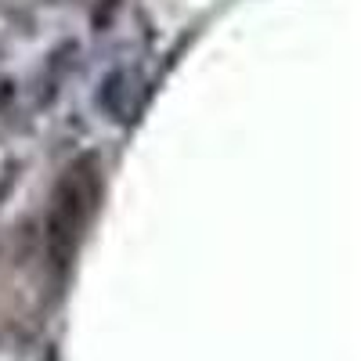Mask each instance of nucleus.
<instances>
[{"label":"nucleus","instance_id":"f03ea898","mask_svg":"<svg viewBox=\"0 0 361 361\" xmlns=\"http://www.w3.org/2000/svg\"><path fill=\"white\" fill-rule=\"evenodd\" d=\"M137 76L130 69H116L105 76L102 90H98V105L116 119V123H127V119H134L137 112Z\"/></svg>","mask_w":361,"mask_h":361},{"label":"nucleus","instance_id":"f257e3e1","mask_svg":"<svg viewBox=\"0 0 361 361\" xmlns=\"http://www.w3.org/2000/svg\"><path fill=\"white\" fill-rule=\"evenodd\" d=\"M98 202H102V170H98L94 156H83L54 185L51 209H47L44 238H47V260L54 264L58 275L69 271V264L80 250L83 228H87L90 217H94Z\"/></svg>","mask_w":361,"mask_h":361},{"label":"nucleus","instance_id":"7ed1b4c3","mask_svg":"<svg viewBox=\"0 0 361 361\" xmlns=\"http://www.w3.org/2000/svg\"><path fill=\"white\" fill-rule=\"evenodd\" d=\"M18 163L15 159H4V163H0V202H4L8 195H11V188L18 185Z\"/></svg>","mask_w":361,"mask_h":361},{"label":"nucleus","instance_id":"20e7f679","mask_svg":"<svg viewBox=\"0 0 361 361\" xmlns=\"http://www.w3.org/2000/svg\"><path fill=\"white\" fill-rule=\"evenodd\" d=\"M15 102V80H0V112Z\"/></svg>","mask_w":361,"mask_h":361}]
</instances>
